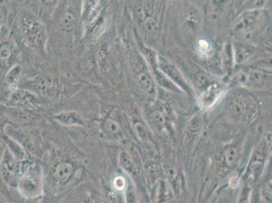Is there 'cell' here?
I'll return each mask as SVG.
<instances>
[{"label": "cell", "instance_id": "cell-5", "mask_svg": "<svg viewBox=\"0 0 272 203\" xmlns=\"http://www.w3.org/2000/svg\"><path fill=\"white\" fill-rule=\"evenodd\" d=\"M143 68L140 65L133 68L134 84L141 94L144 95L146 98L153 99L157 95L155 82L151 75Z\"/></svg>", "mask_w": 272, "mask_h": 203}, {"label": "cell", "instance_id": "cell-22", "mask_svg": "<svg viewBox=\"0 0 272 203\" xmlns=\"http://www.w3.org/2000/svg\"><path fill=\"white\" fill-rule=\"evenodd\" d=\"M234 60L233 46L228 44L224 48V54L222 55V64L224 69L229 71L233 65Z\"/></svg>", "mask_w": 272, "mask_h": 203}, {"label": "cell", "instance_id": "cell-21", "mask_svg": "<svg viewBox=\"0 0 272 203\" xmlns=\"http://www.w3.org/2000/svg\"><path fill=\"white\" fill-rule=\"evenodd\" d=\"M202 127V121L199 116H195L190 121L188 126L187 138L188 140H191L195 138L201 131Z\"/></svg>", "mask_w": 272, "mask_h": 203}, {"label": "cell", "instance_id": "cell-9", "mask_svg": "<svg viewBox=\"0 0 272 203\" xmlns=\"http://www.w3.org/2000/svg\"><path fill=\"white\" fill-rule=\"evenodd\" d=\"M75 172L73 163L68 160H60L52 166L51 174L53 181L58 185H64L71 180Z\"/></svg>", "mask_w": 272, "mask_h": 203}, {"label": "cell", "instance_id": "cell-3", "mask_svg": "<svg viewBox=\"0 0 272 203\" xmlns=\"http://www.w3.org/2000/svg\"><path fill=\"white\" fill-rule=\"evenodd\" d=\"M100 130L106 139L114 141L122 139L123 128L119 113L113 111L104 117L100 121Z\"/></svg>", "mask_w": 272, "mask_h": 203}, {"label": "cell", "instance_id": "cell-13", "mask_svg": "<svg viewBox=\"0 0 272 203\" xmlns=\"http://www.w3.org/2000/svg\"><path fill=\"white\" fill-rule=\"evenodd\" d=\"M22 31L28 41L35 43L39 41L41 35L39 24L31 18H26L22 24Z\"/></svg>", "mask_w": 272, "mask_h": 203}, {"label": "cell", "instance_id": "cell-27", "mask_svg": "<svg viewBox=\"0 0 272 203\" xmlns=\"http://www.w3.org/2000/svg\"><path fill=\"white\" fill-rule=\"evenodd\" d=\"M196 79H197V85L200 88L205 89L211 84L210 81L205 74L201 73L198 74Z\"/></svg>", "mask_w": 272, "mask_h": 203}, {"label": "cell", "instance_id": "cell-2", "mask_svg": "<svg viewBox=\"0 0 272 203\" xmlns=\"http://www.w3.org/2000/svg\"><path fill=\"white\" fill-rule=\"evenodd\" d=\"M232 116L238 121H251L258 113V105L249 94H239L235 96L229 104Z\"/></svg>", "mask_w": 272, "mask_h": 203}, {"label": "cell", "instance_id": "cell-11", "mask_svg": "<svg viewBox=\"0 0 272 203\" xmlns=\"http://www.w3.org/2000/svg\"><path fill=\"white\" fill-rule=\"evenodd\" d=\"M54 119L65 126L83 125L84 120L81 115L76 111H62L54 115Z\"/></svg>", "mask_w": 272, "mask_h": 203}, {"label": "cell", "instance_id": "cell-10", "mask_svg": "<svg viewBox=\"0 0 272 203\" xmlns=\"http://www.w3.org/2000/svg\"><path fill=\"white\" fill-rule=\"evenodd\" d=\"M222 91L223 89L217 83H213V84L211 83L205 89L204 92L201 95L199 99L200 104L205 109L211 107L218 100L219 97L222 94Z\"/></svg>", "mask_w": 272, "mask_h": 203}, {"label": "cell", "instance_id": "cell-18", "mask_svg": "<svg viewBox=\"0 0 272 203\" xmlns=\"http://www.w3.org/2000/svg\"><path fill=\"white\" fill-rule=\"evenodd\" d=\"M15 52L14 43L5 41L0 45V63L6 64L10 61Z\"/></svg>", "mask_w": 272, "mask_h": 203}, {"label": "cell", "instance_id": "cell-7", "mask_svg": "<svg viewBox=\"0 0 272 203\" xmlns=\"http://www.w3.org/2000/svg\"><path fill=\"white\" fill-rule=\"evenodd\" d=\"M268 150L267 142L265 141L262 142V143L259 144L258 147L255 149L254 153L253 154L249 164V178L256 180L262 174L265 165Z\"/></svg>", "mask_w": 272, "mask_h": 203}, {"label": "cell", "instance_id": "cell-1", "mask_svg": "<svg viewBox=\"0 0 272 203\" xmlns=\"http://www.w3.org/2000/svg\"><path fill=\"white\" fill-rule=\"evenodd\" d=\"M17 187L22 197L34 199L42 193L43 178L41 168L37 165H28L22 169Z\"/></svg>", "mask_w": 272, "mask_h": 203}, {"label": "cell", "instance_id": "cell-25", "mask_svg": "<svg viewBox=\"0 0 272 203\" xmlns=\"http://www.w3.org/2000/svg\"><path fill=\"white\" fill-rule=\"evenodd\" d=\"M135 131L138 137L142 140L149 139L150 134L147 128L140 123H136L135 125Z\"/></svg>", "mask_w": 272, "mask_h": 203}, {"label": "cell", "instance_id": "cell-17", "mask_svg": "<svg viewBox=\"0 0 272 203\" xmlns=\"http://www.w3.org/2000/svg\"><path fill=\"white\" fill-rule=\"evenodd\" d=\"M119 164L125 172L130 174H136V164L128 151H123L120 153Z\"/></svg>", "mask_w": 272, "mask_h": 203}, {"label": "cell", "instance_id": "cell-23", "mask_svg": "<svg viewBox=\"0 0 272 203\" xmlns=\"http://www.w3.org/2000/svg\"><path fill=\"white\" fill-rule=\"evenodd\" d=\"M20 73V69L18 66H15L9 70L8 73L5 76V80H6L7 84L9 85H14L18 80Z\"/></svg>", "mask_w": 272, "mask_h": 203}, {"label": "cell", "instance_id": "cell-4", "mask_svg": "<svg viewBox=\"0 0 272 203\" xmlns=\"http://www.w3.org/2000/svg\"><path fill=\"white\" fill-rule=\"evenodd\" d=\"M157 64L160 71L163 72L182 92H185L188 95L193 94V90L186 82L180 70L174 64L160 55L158 56Z\"/></svg>", "mask_w": 272, "mask_h": 203}, {"label": "cell", "instance_id": "cell-19", "mask_svg": "<svg viewBox=\"0 0 272 203\" xmlns=\"http://www.w3.org/2000/svg\"><path fill=\"white\" fill-rule=\"evenodd\" d=\"M139 18L141 20V24L144 31L147 33L155 34L158 30L157 22L151 16H145L144 14L138 13Z\"/></svg>", "mask_w": 272, "mask_h": 203}, {"label": "cell", "instance_id": "cell-12", "mask_svg": "<svg viewBox=\"0 0 272 203\" xmlns=\"http://www.w3.org/2000/svg\"><path fill=\"white\" fill-rule=\"evenodd\" d=\"M148 120L152 128L158 132L164 130L167 124L166 113L161 108H156L150 111L148 115Z\"/></svg>", "mask_w": 272, "mask_h": 203}, {"label": "cell", "instance_id": "cell-6", "mask_svg": "<svg viewBox=\"0 0 272 203\" xmlns=\"http://www.w3.org/2000/svg\"><path fill=\"white\" fill-rule=\"evenodd\" d=\"M236 79L240 84L248 88H261L267 82L268 76L262 70L249 69L240 72Z\"/></svg>", "mask_w": 272, "mask_h": 203}, {"label": "cell", "instance_id": "cell-8", "mask_svg": "<svg viewBox=\"0 0 272 203\" xmlns=\"http://www.w3.org/2000/svg\"><path fill=\"white\" fill-rule=\"evenodd\" d=\"M57 83L52 77L47 76H38L33 80L28 81L26 87L33 92L47 97H52L56 94Z\"/></svg>", "mask_w": 272, "mask_h": 203}, {"label": "cell", "instance_id": "cell-26", "mask_svg": "<svg viewBox=\"0 0 272 203\" xmlns=\"http://www.w3.org/2000/svg\"><path fill=\"white\" fill-rule=\"evenodd\" d=\"M114 187L118 191H123L126 189L127 184L125 178L121 176H118L114 179Z\"/></svg>", "mask_w": 272, "mask_h": 203}, {"label": "cell", "instance_id": "cell-24", "mask_svg": "<svg viewBox=\"0 0 272 203\" xmlns=\"http://www.w3.org/2000/svg\"><path fill=\"white\" fill-rule=\"evenodd\" d=\"M251 188L249 185L245 183L240 193L239 197V202L238 203H250Z\"/></svg>", "mask_w": 272, "mask_h": 203}, {"label": "cell", "instance_id": "cell-28", "mask_svg": "<svg viewBox=\"0 0 272 203\" xmlns=\"http://www.w3.org/2000/svg\"><path fill=\"white\" fill-rule=\"evenodd\" d=\"M7 18V9L6 7L2 4L0 3V30L4 25L5 21H6Z\"/></svg>", "mask_w": 272, "mask_h": 203}, {"label": "cell", "instance_id": "cell-16", "mask_svg": "<svg viewBox=\"0 0 272 203\" xmlns=\"http://www.w3.org/2000/svg\"><path fill=\"white\" fill-rule=\"evenodd\" d=\"M239 149L235 145H230L224 150L222 158L226 166L233 168L239 161Z\"/></svg>", "mask_w": 272, "mask_h": 203}, {"label": "cell", "instance_id": "cell-15", "mask_svg": "<svg viewBox=\"0 0 272 203\" xmlns=\"http://www.w3.org/2000/svg\"><path fill=\"white\" fill-rule=\"evenodd\" d=\"M233 51L234 60H235L236 63L239 64L247 62L252 54L250 47L241 43L234 45Z\"/></svg>", "mask_w": 272, "mask_h": 203}, {"label": "cell", "instance_id": "cell-20", "mask_svg": "<svg viewBox=\"0 0 272 203\" xmlns=\"http://www.w3.org/2000/svg\"><path fill=\"white\" fill-rule=\"evenodd\" d=\"M62 27L66 31H70L74 29L77 24V17L70 10H66L60 19Z\"/></svg>", "mask_w": 272, "mask_h": 203}, {"label": "cell", "instance_id": "cell-14", "mask_svg": "<svg viewBox=\"0 0 272 203\" xmlns=\"http://www.w3.org/2000/svg\"><path fill=\"white\" fill-rule=\"evenodd\" d=\"M151 71H153L154 78H155L158 84L161 85L162 88H165V90L175 93H181L182 92L163 72L160 71L158 66L157 67L154 68V69H152Z\"/></svg>", "mask_w": 272, "mask_h": 203}]
</instances>
